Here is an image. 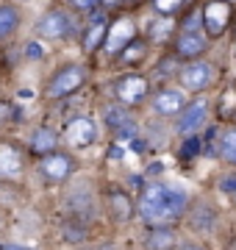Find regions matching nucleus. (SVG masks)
I'll return each instance as SVG.
<instances>
[{"label":"nucleus","mask_w":236,"mask_h":250,"mask_svg":"<svg viewBox=\"0 0 236 250\" xmlns=\"http://www.w3.org/2000/svg\"><path fill=\"white\" fill-rule=\"evenodd\" d=\"M20 28V11L17 6H0V42L9 39Z\"/></svg>","instance_id":"nucleus-20"},{"label":"nucleus","mask_w":236,"mask_h":250,"mask_svg":"<svg viewBox=\"0 0 236 250\" xmlns=\"http://www.w3.org/2000/svg\"><path fill=\"white\" fill-rule=\"evenodd\" d=\"M56 142H59V134L53 128H37L31 136V150L37 156H47V153L56 150Z\"/></svg>","instance_id":"nucleus-16"},{"label":"nucleus","mask_w":236,"mask_h":250,"mask_svg":"<svg viewBox=\"0 0 236 250\" xmlns=\"http://www.w3.org/2000/svg\"><path fill=\"white\" fill-rule=\"evenodd\" d=\"M219 189H222V192H225V195L236 203V170H234V172H228V175H222V178H219Z\"/></svg>","instance_id":"nucleus-27"},{"label":"nucleus","mask_w":236,"mask_h":250,"mask_svg":"<svg viewBox=\"0 0 236 250\" xmlns=\"http://www.w3.org/2000/svg\"><path fill=\"white\" fill-rule=\"evenodd\" d=\"M86 81V70L83 64H64L61 70H56L50 78H47V86H45V95L50 100H61V98H70L73 92H78Z\"/></svg>","instance_id":"nucleus-2"},{"label":"nucleus","mask_w":236,"mask_h":250,"mask_svg":"<svg viewBox=\"0 0 236 250\" xmlns=\"http://www.w3.org/2000/svg\"><path fill=\"white\" fill-rule=\"evenodd\" d=\"M219 159L236 167V128H228L225 134L219 136Z\"/></svg>","instance_id":"nucleus-22"},{"label":"nucleus","mask_w":236,"mask_h":250,"mask_svg":"<svg viewBox=\"0 0 236 250\" xmlns=\"http://www.w3.org/2000/svg\"><path fill=\"white\" fill-rule=\"evenodd\" d=\"M109 208H111V217L117 220V223H128L131 217H134V203H131V197L125 192H119V189H111L109 192Z\"/></svg>","instance_id":"nucleus-15"},{"label":"nucleus","mask_w":236,"mask_h":250,"mask_svg":"<svg viewBox=\"0 0 236 250\" xmlns=\"http://www.w3.org/2000/svg\"><path fill=\"white\" fill-rule=\"evenodd\" d=\"M64 139L73 147H89L98 139V125L92 117H73L64 128Z\"/></svg>","instance_id":"nucleus-9"},{"label":"nucleus","mask_w":236,"mask_h":250,"mask_svg":"<svg viewBox=\"0 0 236 250\" xmlns=\"http://www.w3.org/2000/svg\"><path fill=\"white\" fill-rule=\"evenodd\" d=\"M98 250H111V248H98Z\"/></svg>","instance_id":"nucleus-32"},{"label":"nucleus","mask_w":236,"mask_h":250,"mask_svg":"<svg viewBox=\"0 0 236 250\" xmlns=\"http://www.w3.org/2000/svg\"><path fill=\"white\" fill-rule=\"evenodd\" d=\"M28 56H42V47H37V42H31V47H28Z\"/></svg>","instance_id":"nucleus-30"},{"label":"nucleus","mask_w":236,"mask_h":250,"mask_svg":"<svg viewBox=\"0 0 236 250\" xmlns=\"http://www.w3.org/2000/svg\"><path fill=\"white\" fill-rule=\"evenodd\" d=\"M189 208V195L178 187H170V184H147L142 192H139L137 200V214L145 220L150 228L156 225H170L175 220H181Z\"/></svg>","instance_id":"nucleus-1"},{"label":"nucleus","mask_w":236,"mask_h":250,"mask_svg":"<svg viewBox=\"0 0 236 250\" xmlns=\"http://www.w3.org/2000/svg\"><path fill=\"white\" fill-rule=\"evenodd\" d=\"M37 34L45 36V39H50V42H61V39H67V36L73 34V20H70L67 11L50 9V11H45V14L39 17Z\"/></svg>","instance_id":"nucleus-4"},{"label":"nucleus","mask_w":236,"mask_h":250,"mask_svg":"<svg viewBox=\"0 0 236 250\" xmlns=\"http://www.w3.org/2000/svg\"><path fill=\"white\" fill-rule=\"evenodd\" d=\"M197 153H200V139L197 136H186L181 145V159L192 161V159H197Z\"/></svg>","instance_id":"nucleus-24"},{"label":"nucleus","mask_w":236,"mask_h":250,"mask_svg":"<svg viewBox=\"0 0 236 250\" xmlns=\"http://www.w3.org/2000/svg\"><path fill=\"white\" fill-rule=\"evenodd\" d=\"M173 245H175V233L167 225L150 228V236H147V248L150 250H173Z\"/></svg>","instance_id":"nucleus-19"},{"label":"nucleus","mask_w":236,"mask_h":250,"mask_svg":"<svg viewBox=\"0 0 236 250\" xmlns=\"http://www.w3.org/2000/svg\"><path fill=\"white\" fill-rule=\"evenodd\" d=\"M98 3H100V0H70V6L78 9V11H92Z\"/></svg>","instance_id":"nucleus-28"},{"label":"nucleus","mask_w":236,"mask_h":250,"mask_svg":"<svg viewBox=\"0 0 236 250\" xmlns=\"http://www.w3.org/2000/svg\"><path fill=\"white\" fill-rule=\"evenodd\" d=\"M70 208L78 214V220L81 217H89L95 211V195H92V189L86 184H78V189L70 192Z\"/></svg>","instance_id":"nucleus-14"},{"label":"nucleus","mask_w":236,"mask_h":250,"mask_svg":"<svg viewBox=\"0 0 236 250\" xmlns=\"http://www.w3.org/2000/svg\"><path fill=\"white\" fill-rule=\"evenodd\" d=\"M25 170L22 156L14 145H3L0 142V178H20Z\"/></svg>","instance_id":"nucleus-13"},{"label":"nucleus","mask_w":236,"mask_h":250,"mask_svg":"<svg viewBox=\"0 0 236 250\" xmlns=\"http://www.w3.org/2000/svg\"><path fill=\"white\" fill-rule=\"evenodd\" d=\"M181 3L183 0H153V9L158 11V14H167V17H170V14H175V11L181 9Z\"/></svg>","instance_id":"nucleus-26"},{"label":"nucleus","mask_w":236,"mask_h":250,"mask_svg":"<svg viewBox=\"0 0 236 250\" xmlns=\"http://www.w3.org/2000/svg\"><path fill=\"white\" fill-rule=\"evenodd\" d=\"M178 81H181L183 89L189 92H203L214 81V64L211 62H189L178 72Z\"/></svg>","instance_id":"nucleus-7"},{"label":"nucleus","mask_w":236,"mask_h":250,"mask_svg":"<svg viewBox=\"0 0 236 250\" xmlns=\"http://www.w3.org/2000/svg\"><path fill=\"white\" fill-rule=\"evenodd\" d=\"M209 108L211 103L206 98H197V100H192L189 106L183 108L181 114H178V123H175V131L186 139V136H195V131H197L200 125L209 120Z\"/></svg>","instance_id":"nucleus-6"},{"label":"nucleus","mask_w":236,"mask_h":250,"mask_svg":"<svg viewBox=\"0 0 236 250\" xmlns=\"http://www.w3.org/2000/svg\"><path fill=\"white\" fill-rule=\"evenodd\" d=\"M231 22H234V3L231 0H209L203 6V28L209 36L225 34Z\"/></svg>","instance_id":"nucleus-3"},{"label":"nucleus","mask_w":236,"mask_h":250,"mask_svg":"<svg viewBox=\"0 0 236 250\" xmlns=\"http://www.w3.org/2000/svg\"><path fill=\"white\" fill-rule=\"evenodd\" d=\"M150 108L158 117H178L186 108V98L178 89H158L150 100Z\"/></svg>","instance_id":"nucleus-10"},{"label":"nucleus","mask_w":236,"mask_h":250,"mask_svg":"<svg viewBox=\"0 0 236 250\" xmlns=\"http://www.w3.org/2000/svg\"><path fill=\"white\" fill-rule=\"evenodd\" d=\"M231 3H234V0H231Z\"/></svg>","instance_id":"nucleus-34"},{"label":"nucleus","mask_w":236,"mask_h":250,"mask_svg":"<svg viewBox=\"0 0 236 250\" xmlns=\"http://www.w3.org/2000/svg\"><path fill=\"white\" fill-rule=\"evenodd\" d=\"M200 22H203V9H192L181 22V31H200Z\"/></svg>","instance_id":"nucleus-25"},{"label":"nucleus","mask_w":236,"mask_h":250,"mask_svg":"<svg viewBox=\"0 0 236 250\" xmlns=\"http://www.w3.org/2000/svg\"><path fill=\"white\" fill-rule=\"evenodd\" d=\"M214 220H217V214L203 203L192 211V228H195V231H214Z\"/></svg>","instance_id":"nucleus-21"},{"label":"nucleus","mask_w":236,"mask_h":250,"mask_svg":"<svg viewBox=\"0 0 236 250\" xmlns=\"http://www.w3.org/2000/svg\"><path fill=\"white\" fill-rule=\"evenodd\" d=\"M147 89H150V83H147L145 75H137V72H128L122 78L114 81V95L122 106H137L142 100L147 98Z\"/></svg>","instance_id":"nucleus-5"},{"label":"nucleus","mask_w":236,"mask_h":250,"mask_svg":"<svg viewBox=\"0 0 236 250\" xmlns=\"http://www.w3.org/2000/svg\"><path fill=\"white\" fill-rule=\"evenodd\" d=\"M178 250H203L200 245H195V242H186V245H181Z\"/></svg>","instance_id":"nucleus-31"},{"label":"nucleus","mask_w":236,"mask_h":250,"mask_svg":"<svg viewBox=\"0 0 236 250\" xmlns=\"http://www.w3.org/2000/svg\"><path fill=\"white\" fill-rule=\"evenodd\" d=\"M100 42H106V17L103 14H95L89 22V31H86V39H83V50L92 53Z\"/></svg>","instance_id":"nucleus-17"},{"label":"nucleus","mask_w":236,"mask_h":250,"mask_svg":"<svg viewBox=\"0 0 236 250\" xmlns=\"http://www.w3.org/2000/svg\"><path fill=\"white\" fill-rule=\"evenodd\" d=\"M119 53H122V62L125 64H134V62H139V59H145V45H142V42H131V45L122 47Z\"/></svg>","instance_id":"nucleus-23"},{"label":"nucleus","mask_w":236,"mask_h":250,"mask_svg":"<svg viewBox=\"0 0 236 250\" xmlns=\"http://www.w3.org/2000/svg\"><path fill=\"white\" fill-rule=\"evenodd\" d=\"M39 172H42V178L50 181V184H61L73 175V159L67 156V153H47L39 159Z\"/></svg>","instance_id":"nucleus-8"},{"label":"nucleus","mask_w":236,"mask_h":250,"mask_svg":"<svg viewBox=\"0 0 236 250\" xmlns=\"http://www.w3.org/2000/svg\"><path fill=\"white\" fill-rule=\"evenodd\" d=\"M0 250H34V248H25V245H14V242H9V245H0Z\"/></svg>","instance_id":"nucleus-29"},{"label":"nucleus","mask_w":236,"mask_h":250,"mask_svg":"<svg viewBox=\"0 0 236 250\" xmlns=\"http://www.w3.org/2000/svg\"><path fill=\"white\" fill-rule=\"evenodd\" d=\"M134 36H137V25L128 17H119L117 22L111 25L109 36H106V50H109V53H119L122 47H128L134 42Z\"/></svg>","instance_id":"nucleus-12"},{"label":"nucleus","mask_w":236,"mask_h":250,"mask_svg":"<svg viewBox=\"0 0 236 250\" xmlns=\"http://www.w3.org/2000/svg\"><path fill=\"white\" fill-rule=\"evenodd\" d=\"M125 3H137V0H125Z\"/></svg>","instance_id":"nucleus-33"},{"label":"nucleus","mask_w":236,"mask_h":250,"mask_svg":"<svg viewBox=\"0 0 236 250\" xmlns=\"http://www.w3.org/2000/svg\"><path fill=\"white\" fill-rule=\"evenodd\" d=\"M106 120H109V123L114 125V131H117L119 136H122V134H125V136L134 134V120H131V114H128L125 108L111 106L109 111H106Z\"/></svg>","instance_id":"nucleus-18"},{"label":"nucleus","mask_w":236,"mask_h":250,"mask_svg":"<svg viewBox=\"0 0 236 250\" xmlns=\"http://www.w3.org/2000/svg\"><path fill=\"white\" fill-rule=\"evenodd\" d=\"M206 47H209V34H203V31H181L175 39V53L189 62H195L200 53H206Z\"/></svg>","instance_id":"nucleus-11"}]
</instances>
